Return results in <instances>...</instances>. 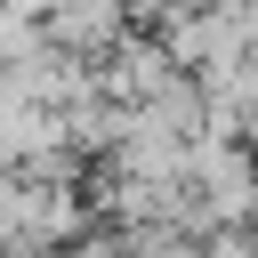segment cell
<instances>
[{"label": "cell", "mask_w": 258, "mask_h": 258, "mask_svg": "<svg viewBox=\"0 0 258 258\" xmlns=\"http://www.w3.org/2000/svg\"><path fill=\"white\" fill-rule=\"evenodd\" d=\"M169 73H185V64H169V48H161L145 24H129L105 56H89V89H97V97H113V105H145Z\"/></svg>", "instance_id": "6da1fadb"}, {"label": "cell", "mask_w": 258, "mask_h": 258, "mask_svg": "<svg viewBox=\"0 0 258 258\" xmlns=\"http://www.w3.org/2000/svg\"><path fill=\"white\" fill-rule=\"evenodd\" d=\"M129 32V0H56L40 16V40H56L64 56H105Z\"/></svg>", "instance_id": "7a4b0ae2"}]
</instances>
